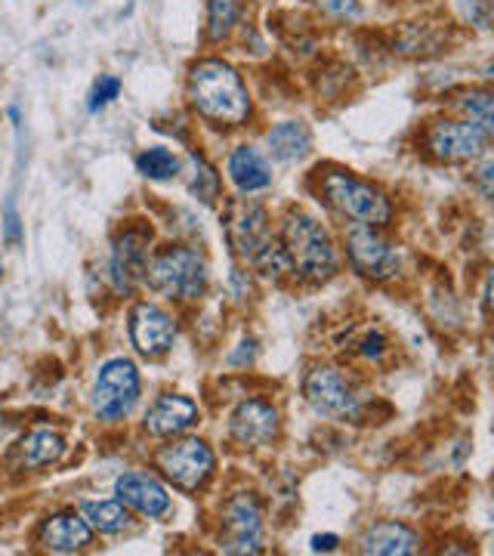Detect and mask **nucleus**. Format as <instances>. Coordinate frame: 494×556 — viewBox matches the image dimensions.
I'll return each instance as SVG.
<instances>
[{"mask_svg": "<svg viewBox=\"0 0 494 556\" xmlns=\"http://www.w3.org/2000/svg\"><path fill=\"white\" fill-rule=\"evenodd\" d=\"M189 102L219 127H238L251 118V93L236 68L223 60H201L189 72Z\"/></svg>", "mask_w": 494, "mask_h": 556, "instance_id": "obj_1", "label": "nucleus"}, {"mask_svg": "<svg viewBox=\"0 0 494 556\" xmlns=\"http://www.w3.org/2000/svg\"><path fill=\"white\" fill-rule=\"evenodd\" d=\"M281 248L291 269L306 281H328L337 273V248L328 229L303 211H288L281 219Z\"/></svg>", "mask_w": 494, "mask_h": 556, "instance_id": "obj_2", "label": "nucleus"}, {"mask_svg": "<svg viewBox=\"0 0 494 556\" xmlns=\"http://www.w3.org/2000/svg\"><path fill=\"white\" fill-rule=\"evenodd\" d=\"M145 285L167 300L192 303L204 294L207 288V260L195 248H167L149 260L145 269Z\"/></svg>", "mask_w": 494, "mask_h": 556, "instance_id": "obj_3", "label": "nucleus"}, {"mask_svg": "<svg viewBox=\"0 0 494 556\" xmlns=\"http://www.w3.org/2000/svg\"><path fill=\"white\" fill-rule=\"evenodd\" d=\"M325 201L334 207L340 217L353 219L356 226H387L393 219V204L390 199L371 186L368 179L356 177L350 170H334L321 179Z\"/></svg>", "mask_w": 494, "mask_h": 556, "instance_id": "obj_4", "label": "nucleus"}, {"mask_svg": "<svg viewBox=\"0 0 494 556\" xmlns=\"http://www.w3.org/2000/svg\"><path fill=\"white\" fill-rule=\"evenodd\" d=\"M139 371L130 358H112L99 368L93 387V412L105 424H118L137 408L139 402Z\"/></svg>", "mask_w": 494, "mask_h": 556, "instance_id": "obj_5", "label": "nucleus"}, {"mask_svg": "<svg viewBox=\"0 0 494 556\" xmlns=\"http://www.w3.org/2000/svg\"><path fill=\"white\" fill-rule=\"evenodd\" d=\"M155 464L164 479H170L179 492H198L207 485V479L214 477L217 455L204 439H179V442H170L161 448L155 455Z\"/></svg>", "mask_w": 494, "mask_h": 556, "instance_id": "obj_6", "label": "nucleus"}, {"mask_svg": "<svg viewBox=\"0 0 494 556\" xmlns=\"http://www.w3.org/2000/svg\"><path fill=\"white\" fill-rule=\"evenodd\" d=\"M303 396L313 405V412L328 420H358L362 415V399L356 396L353 383L343 378L337 368L318 365L303 380Z\"/></svg>", "mask_w": 494, "mask_h": 556, "instance_id": "obj_7", "label": "nucleus"}, {"mask_svg": "<svg viewBox=\"0 0 494 556\" xmlns=\"http://www.w3.org/2000/svg\"><path fill=\"white\" fill-rule=\"evenodd\" d=\"M226 236H229L232 251H236L244 263H254V260L276 241L266 207L257 204V201L248 199L229 204V214H226Z\"/></svg>", "mask_w": 494, "mask_h": 556, "instance_id": "obj_8", "label": "nucleus"}, {"mask_svg": "<svg viewBox=\"0 0 494 556\" xmlns=\"http://www.w3.org/2000/svg\"><path fill=\"white\" fill-rule=\"evenodd\" d=\"M346 257L350 266L356 269L358 276L371 278V281H390L398 276L402 260L395 244L383 239L375 226H356L346 236Z\"/></svg>", "mask_w": 494, "mask_h": 556, "instance_id": "obj_9", "label": "nucleus"}, {"mask_svg": "<svg viewBox=\"0 0 494 556\" xmlns=\"http://www.w3.org/2000/svg\"><path fill=\"white\" fill-rule=\"evenodd\" d=\"M423 146L435 161L460 164V161H473L485 155L489 134L479 130L470 121H435L423 137Z\"/></svg>", "mask_w": 494, "mask_h": 556, "instance_id": "obj_10", "label": "nucleus"}, {"mask_svg": "<svg viewBox=\"0 0 494 556\" xmlns=\"http://www.w3.org/2000/svg\"><path fill=\"white\" fill-rule=\"evenodd\" d=\"M149 241H152V236L145 229H124L115 239V244H112L109 278H112L118 294H134L139 285H145Z\"/></svg>", "mask_w": 494, "mask_h": 556, "instance_id": "obj_11", "label": "nucleus"}, {"mask_svg": "<svg viewBox=\"0 0 494 556\" xmlns=\"http://www.w3.org/2000/svg\"><path fill=\"white\" fill-rule=\"evenodd\" d=\"M278 430H281L278 408L266 399H248L229 417V437L241 448H266L278 439Z\"/></svg>", "mask_w": 494, "mask_h": 556, "instance_id": "obj_12", "label": "nucleus"}, {"mask_svg": "<svg viewBox=\"0 0 494 556\" xmlns=\"http://www.w3.org/2000/svg\"><path fill=\"white\" fill-rule=\"evenodd\" d=\"M174 338H177V325L159 303L142 300L130 309V340H134L139 356L161 358L164 353H170Z\"/></svg>", "mask_w": 494, "mask_h": 556, "instance_id": "obj_13", "label": "nucleus"}, {"mask_svg": "<svg viewBox=\"0 0 494 556\" xmlns=\"http://www.w3.org/2000/svg\"><path fill=\"white\" fill-rule=\"evenodd\" d=\"M223 519H226V535H229V544H226L229 554H259L263 551V507H259L257 495L241 492L232 497L223 510Z\"/></svg>", "mask_w": 494, "mask_h": 556, "instance_id": "obj_14", "label": "nucleus"}, {"mask_svg": "<svg viewBox=\"0 0 494 556\" xmlns=\"http://www.w3.org/2000/svg\"><path fill=\"white\" fill-rule=\"evenodd\" d=\"M38 544L50 554H80L93 544V529L75 510H62L40 522Z\"/></svg>", "mask_w": 494, "mask_h": 556, "instance_id": "obj_15", "label": "nucleus"}, {"mask_svg": "<svg viewBox=\"0 0 494 556\" xmlns=\"http://www.w3.org/2000/svg\"><path fill=\"white\" fill-rule=\"evenodd\" d=\"M115 495L124 507L137 510L139 517L145 519H159L170 510V495L167 489L161 485V479H155L152 473H142V470H134V473H124L115 482Z\"/></svg>", "mask_w": 494, "mask_h": 556, "instance_id": "obj_16", "label": "nucleus"}, {"mask_svg": "<svg viewBox=\"0 0 494 556\" xmlns=\"http://www.w3.org/2000/svg\"><path fill=\"white\" fill-rule=\"evenodd\" d=\"M198 424V405L189 396L179 393H164L152 402V408L145 412V433L159 439L182 437L186 430H192Z\"/></svg>", "mask_w": 494, "mask_h": 556, "instance_id": "obj_17", "label": "nucleus"}, {"mask_svg": "<svg viewBox=\"0 0 494 556\" xmlns=\"http://www.w3.org/2000/svg\"><path fill=\"white\" fill-rule=\"evenodd\" d=\"M226 170H229V179L236 182L238 192H244V195L273 186V167H269L266 155L257 152L254 146H238L226 161Z\"/></svg>", "mask_w": 494, "mask_h": 556, "instance_id": "obj_18", "label": "nucleus"}, {"mask_svg": "<svg viewBox=\"0 0 494 556\" xmlns=\"http://www.w3.org/2000/svg\"><path fill=\"white\" fill-rule=\"evenodd\" d=\"M362 551L375 556H411L420 551V538L402 522H377L362 538Z\"/></svg>", "mask_w": 494, "mask_h": 556, "instance_id": "obj_19", "label": "nucleus"}, {"mask_svg": "<svg viewBox=\"0 0 494 556\" xmlns=\"http://www.w3.org/2000/svg\"><path fill=\"white\" fill-rule=\"evenodd\" d=\"M16 455H20V464L25 470H47L53 464H60V457L65 455V439H62L60 430H31L20 439L16 445Z\"/></svg>", "mask_w": 494, "mask_h": 556, "instance_id": "obj_20", "label": "nucleus"}, {"mask_svg": "<svg viewBox=\"0 0 494 556\" xmlns=\"http://www.w3.org/2000/svg\"><path fill=\"white\" fill-rule=\"evenodd\" d=\"M266 146H269V155H273V159L291 164V161H300L309 155V149H313V134H309V127H306L303 121H284V124H278V127L269 130Z\"/></svg>", "mask_w": 494, "mask_h": 556, "instance_id": "obj_21", "label": "nucleus"}, {"mask_svg": "<svg viewBox=\"0 0 494 556\" xmlns=\"http://www.w3.org/2000/svg\"><path fill=\"white\" fill-rule=\"evenodd\" d=\"M80 517L90 522V529L99 535H121L130 526V514L121 501H84Z\"/></svg>", "mask_w": 494, "mask_h": 556, "instance_id": "obj_22", "label": "nucleus"}, {"mask_svg": "<svg viewBox=\"0 0 494 556\" xmlns=\"http://www.w3.org/2000/svg\"><path fill=\"white\" fill-rule=\"evenodd\" d=\"M137 170L145 179H174L179 174V159L164 149V146H152V149H142L137 159Z\"/></svg>", "mask_w": 494, "mask_h": 556, "instance_id": "obj_23", "label": "nucleus"}, {"mask_svg": "<svg viewBox=\"0 0 494 556\" xmlns=\"http://www.w3.org/2000/svg\"><path fill=\"white\" fill-rule=\"evenodd\" d=\"M189 192L204 204H214L219 199V174L198 155L189 161Z\"/></svg>", "mask_w": 494, "mask_h": 556, "instance_id": "obj_24", "label": "nucleus"}, {"mask_svg": "<svg viewBox=\"0 0 494 556\" xmlns=\"http://www.w3.org/2000/svg\"><path fill=\"white\" fill-rule=\"evenodd\" d=\"M238 22V0H211V13H207V38L219 43L232 35Z\"/></svg>", "mask_w": 494, "mask_h": 556, "instance_id": "obj_25", "label": "nucleus"}, {"mask_svg": "<svg viewBox=\"0 0 494 556\" xmlns=\"http://www.w3.org/2000/svg\"><path fill=\"white\" fill-rule=\"evenodd\" d=\"M457 105L467 112V118L470 124H476L479 130H485L489 137H492L494 130V118H492V93L489 90H470V93H464Z\"/></svg>", "mask_w": 494, "mask_h": 556, "instance_id": "obj_26", "label": "nucleus"}, {"mask_svg": "<svg viewBox=\"0 0 494 556\" xmlns=\"http://www.w3.org/2000/svg\"><path fill=\"white\" fill-rule=\"evenodd\" d=\"M0 232H3V241L10 248H22V241H25V223H22L20 204H16L13 195L7 199L3 211H0Z\"/></svg>", "mask_w": 494, "mask_h": 556, "instance_id": "obj_27", "label": "nucleus"}, {"mask_svg": "<svg viewBox=\"0 0 494 556\" xmlns=\"http://www.w3.org/2000/svg\"><path fill=\"white\" fill-rule=\"evenodd\" d=\"M121 97V80L115 75H99V80L93 84V90H90V97H87V109L97 115L102 112L105 105H112V102Z\"/></svg>", "mask_w": 494, "mask_h": 556, "instance_id": "obj_28", "label": "nucleus"}, {"mask_svg": "<svg viewBox=\"0 0 494 556\" xmlns=\"http://www.w3.org/2000/svg\"><path fill=\"white\" fill-rule=\"evenodd\" d=\"M467 7V20L473 22L476 28L489 31L492 28V0H464Z\"/></svg>", "mask_w": 494, "mask_h": 556, "instance_id": "obj_29", "label": "nucleus"}, {"mask_svg": "<svg viewBox=\"0 0 494 556\" xmlns=\"http://www.w3.org/2000/svg\"><path fill=\"white\" fill-rule=\"evenodd\" d=\"M316 7L331 20H350L358 13V0H316Z\"/></svg>", "mask_w": 494, "mask_h": 556, "instance_id": "obj_30", "label": "nucleus"}, {"mask_svg": "<svg viewBox=\"0 0 494 556\" xmlns=\"http://www.w3.org/2000/svg\"><path fill=\"white\" fill-rule=\"evenodd\" d=\"M238 346H241V350H236V353L229 356V365H236L238 368V365H251V362L257 358V340H241Z\"/></svg>", "mask_w": 494, "mask_h": 556, "instance_id": "obj_31", "label": "nucleus"}, {"mask_svg": "<svg viewBox=\"0 0 494 556\" xmlns=\"http://www.w3.org/2000/svg\"><path fill=\"white\" fill-rule=\"evenodd\" d=\"M383 350H387V338H383L380 331H371V334L365 338V343H362V353L368 358H380L383 356Z\"/></svg>", "mask_w": 494, "mask_h": 556, "instance_id": "obj_32", "label": "nucleus"}, {"mask_svg": "<svg viewBox=\"0 0 494 556\" xmlns=\"http://www.w3.org/2000/svg\"><path fill=\"white\" fill-rule=\"evenodd\" d=\"M337 544H340V538L337 535H316L309 547H313V554H334Z\"/></svg>", "mask_w": 494, "mask_h": 556, "instance_id": "obj_33", "label": "nucleus"}, {"mask_svg": "<svg viewBox=\"0 0 494 556\" xmlns=\"http://www.w3.org/2000/svg\"><path fill=\"white\" fill-rule=\"evenodd\" d=\"M492 161H482V170H479V189H482V199H492Z\"/></svg>", "mask_w": 494, "mask_h": 556, "instance_id": "obj_34", "label": "nucleus"}, {"mask_svg": "<svg viewBox=\"0 0 494 556\" xmlns=\"http://www.w3.org/2000/svg\"><path fill=\"white\" fill-rule=\"evenodd\" d=\"M7 437H10V424H7V420L0 417V445L7 442Z\"/></svg>", "mask_w": 494, "mask_h": 556, "instance_id": "obj_35", "label": "nucleus"}]
</instances>
